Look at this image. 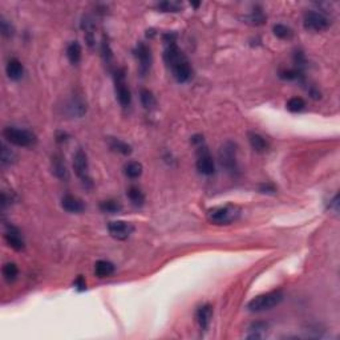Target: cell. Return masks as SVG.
<instances>
[{"mask_svg":"<svg viewBox=\"0 0 340 340\" xmlns=\"http://www.w3.org/2000/svg\"><path fill=\"white\" fill-rule=\"evenodd\" d=\"M166 48L164 52V60L168 68L171 71L174 78L178 83H186L191 77V67H190L189 60L186 58L181 49L177 47L174 41V36L171 35H165Z\"/></svg>","mask_w":340,"mask_h":340,"instance_id":"obj_1","label":"cell"},{"mask_svg":"<svg viewBox=\"0 0 340 340\" xmlns=\"http://www.w3.org/2000/svg\"><path fill=\"white\" fill-rule=\"evenodd\" d=\"M283 298H284V295H283V292L281 290L266 292V294L253 298L251 301L248 302L247 310L251 312L267 311V310H271L274 307H277L278 304H281Z\"/></svg>","mask_w":340,"mask_h":340,"instance_id":"obj_2","label":"cell"},{"mask_svg":"<svg viewBox=\"0 0 340 340\" xmlns=\"http://www.w3.org/2000/svg\"><path fill=\"white\" fill-rule=\"evenodd\" d=\"M241 215V209L234 205H225L209 210L208 219L214 225H230Z\"/></svg>","mask_w":340,"mask_h":340,"instance_id":"obj_3","label":"cell"},{"mask_svg":"<svg viewBox=\"0 0 340 340\" xmlns=\"http://www.w3.org/2000/svg\"><path fill=\"white\" fill-rule=\"evenodd\" d=\"M3 136L10 144L20 148H31L36 144V136L34 133L20 128L7 127L3 131Z\"/></svg>","mask_w":340,"mask_h":340,"instance_id":"obj_4","label":"cell"},{"mask_svg":"<svg viewBox=\"0 0 340 340\" xmlns=\"http://www.w3.org/2000/svg\"><path fill=\"white\" fill-rule=\"evenodd\" d=\"M219 162L222 168L226 169L228 173H237L238 171V161H237V145L234 142H225L221 151H219Z\"/></svg>","mask_w":340,"mask_h":340,"instance_id":"obj_5","label":"cell"},{"mask_svg":"<svg viewBox=\"0 0 340 340\" xmlns=\"http://www.w3.org/2000/svg\"><path fill=\"white\" fill-rule=\"evenodd\" d=\"M303 25L307 31L312 32H321L330 28L331 20L326 15L318 12V11H307L303 18Z\"/></svg>","mask_w":340,"mask_h":340,"instance_id":"obj_6","label":"cell"},{"mask_svg":"<svg viewBox=\"0 0 340 340\" xmlns=\"http://www.w3.org/2000/svg\"><path fill=\"white\" fill-rule=\"evenodd\" d=\"M73 169H75V173L84 185H88V186L92 185V180H91V175H89V165H88L87 154H85V151L83 149H78L73 156Z\"/></svg>","mask_w":340,"mask_h":340,"instance_id":"obj_7","label":"cell"},{"mask_svg":"<svg viewBox=\"0 0 340 340\" xmlns=\"http://www.w3.org/2000/svg\"><path fill=\"white\" fill-rule=\"evenodd\" d=\"M114 84H116V96L120 105L124 108H128L132 102V93L129 87H128L127 80H125V73H124L122 69L116 72Z\"/></svg>","mask_w":340,"mask_h":340,"instance_id":"obj_8","label":"cell"},{"mask_svg":"<svg viewBox=\"0 0 340 340\" xmlns=\"http://www.w3.org/2000/svg\"><path fill=\"white\" fill-rule=\"evenodd\" d=\"M197 169L201 174L213 175L215 173V165L214 161L210 156L208 148L201 144L198 145V157H197Z\"/></svg>","mask_w":340,"mask_h":340,"instance_id":"obj_9","label":"cell"},{"mask_svg":"<svg viewBox=\"0 0 340 340\" xmlns=\"http://www.w3.org/2000/svg\"><path fill=\"white\" fill-rule=\"evenodd\" d=\"M133 226L129 222L125 221H113L108 225V231L112 235L114 239L118 241H125L132 235L133 233Z\"/></svg>","mask_w":340,"mask_h":340,"instance_id":"obj_10","label":"cell"},{"mask_svg":"<svg viewBox=\"0 0 340 340\" xmlns=\"http://www.w3.org/2000/svg\"><path fill=\"white\" fill-rule=\"evenodd\" d=\"M134 54H136L137 60L140 63V73H141L142 76H145L146 73L149 72V69L151 67V61H153L151 48L145 43H138Z\"/></svg>","mask_w":340,"mask_h":340,"instance_id":"obj_11","label":"cell"},{"mask_svg":"<svg viewBox=\"0 0 340 340\" xmlns=\"http://www.w3.org/2000/svg\"><path fill=\"white\" fill-rule=\"evenodd\" d=\"M4 238L5 241H7V243H8V246L14 248V250H16V251H20V250L24 248V239L21 237L19 230L16 227H14V226L7 228V231H5L4 234Z\"/></svg>","mask_w":340,"mask_h":340,"instance_id":"obj_12","label":"cell"},{"mask_svg":"<svg viewBox=\"0 0 340 340\" xmlns=\"http://www.w3.org/2000/svg\"><path fill=\"white\" fill-rule=\"evenodd\" d=\"M213 318V307L211 304H204L197 310V323L199 328L202 331H206L209 328Z\"/></svg>","mask_w":340,"mask_h":340,"instance_id":"obj_13","label":"cell"},{"mask_svg":"<svg viewBox=\"0 0 340 340\" xmlns=\"http://www.w3.org/2000/svg\"><path fill=\"white\" fill-rule=\"evenodd\" d=\"M61 205H63V209L65 210V211L72 214L81 213V211H84V209H85L83 201L80 198H77V197H75V195H65L63 198Z\"/></svg>","mask_w":340,"mask_h":340,"instance_id":"obj_14","label":"cell"},{"mask_svg":"<svg viewBox=\"0 0 340 340\" xmlns=\"http://www.w3.org/2000/svg\"><path fill=\"white\" fill-rule=\"evenodd\" d=\"M5 72H7V76L14 80V81H18L20 78L23 77V73H24V68L20 63L18 58H11L7 67H5Z\"/></svg>","mask_w":340,"mask_h":340,"instance_id":"obj_15","label":"cell"},{"mask_svg":"<svg viewBox=\"0 0 340 340\" xmlns=\"http://www.w3.org/2000/svg\"><path fill=\"white\" fill-rule=\"evenodd\" d=\"M268 324L264 321H255L247 328V339H262L267 335Z\"/></svg>","mask_w":340,"mask_h":340,"instance_id":"obj_16","label":"cell"},{"mask_svg":"<svg viewBox=\"0 0 340 340\" xmlns=\"http://www.w3.org/2000/svg\"><path fill=\"white\" fill-rule=\"evenodd\" d=\"M248 142L257 153H264L268 149V144L264 140V137L261 136L259 133H255V132L248 133Z\"/></svg>","mask_w":340,"mask_h":340,"instance_id":"obj_17","label":"cell"},{"mask_svg":"<svg viewBox=\"0 0 340 340\" xmlns=\"http://www.w3.org/2000/svg\"><path fill=\"white\" fill-rule=\"evenodd\" d=\"M116 267L112 262L109 261H97L94 264V274L98 278H108L114 272Z\"/></svg>","mask_w":340,"mask_h":340,"instance_id":"obj_18","label":"cell"},{"mask_svg":"<svg viewBox=\"0 0 340 340\" xmlns=\"http://www.w3.org/2000/svg\"><path fill=\"white\" fill-rule=\"evenodd\" d=\"M52 169H54L55 175L58 177L60 180H68V170H67L63 157L55 156L52 158Z\"/></svg>","mask_w":340,"mask_h":340,"instance_id":"obj_19","label":"cell"},{"mask_svg":"<svg viewBox=\"0 0 340 340\" xmlns=\"http://www.w3.org/2000/svg\"><path fill=\"white\" fill-rule=\"evenodd\" d=\"M109 146L111 149L120 154H124V156H129L132 153V146L128 145L127 142L121 141L118 138H113V137H109Z\"/></svg>","mask_w":340,"mask_h":340,"instance_id":"obj_20","label":"cell"},{"mask_svg":"<svg viewBox=\"0 0 340 340\" xmlns=\"http://www.w3.org/2000/svg\"><path fill=\"white\" fill-rule=\"evenodd\" d=\"M67 57L71 61V64H77L81 60V47L77 41H72L67 48Z\"/></svg>","mask_w":340,"mask_h":340,"instance_id":"obj_21","label":"cell"},{"mask_svg":"<svg viewBox=\"0 0 340 340\" xmlns=\"http://www.w3.org/2000/svg\"><path fill=\"white\" fill-rule=\"evenodd\" d=\"M128 197L134 206H142L145 202V195L137 186H131L128 189Z\"/></svg>","mask_w":340,"mask_h":340,"instance_id":"obj_22","label":"cell"},{"mask_svg":"<svg viewBox=\"0 0 340 340\" xmlns=\"http://www.w3.org/2000/svg\"><path fill=\"white\" fill-rule=\"evenodd\" d=\"M122 206L118 201H114V199H107V201H102L100 204V210L102 213L108 214H116L118 211H121Z\"/></svg>","mask_w":340,"mask_h":340,"instance_id":"obj_23","label":"cell"},{"mask_svg":"<svg viewBox=\"0 0 340 340\" xmlns=\"http://www.w3.org/2000/svg\"><path fill=\"white\" fill-rule=\"evenodd\" d=\"M124 170H125L127 177H129L132 180H134V178H138V177L142 174V165L140 162L132 161V162H128L127 165H125V168H124Z\"/></svg>","mask_w":340,"mask_h":340,"instance_id":"obj_24","label":"cell"},{"mask_svg":"<svg viewBox=\"0 0 340 340\" xmlns=\"http://www.w3.org/2000/svg\"><path fill=\"white\" fill-rule=\"evenodd\" d=\"M140 100H141L142 107L145 109H153L157 105L156 97L153 96V93L149 89H141L140 92Z\"/></svg>","mask_w":340,"mask_h":340,"instance_id":"obj_25","label":"cell"},{"mask_svg":"<svg viewBox=\"0 0 340 340\" xmlns=\"http://www.w3.org/2000/svg\"><path fill=\"white\" fill-rule=\"evenodd\" d=\"M18 274H19V270H18V266L15 263H5L3 266V277L8 283L16 281Z\"/></svg>","mask_w":340,"mask_h":340,"instance_id":"obj_26","label":"cell"},{"mask_svg":"<svg viewBox=\"0 0 340 340\" xmlns=\"http://www.w3.org/2000/svg\"><path fill=\"white\" fill-rule=\"evenodd\" d=\"M306 108V102L302 97H292L287 102V109L292 113L302 112Z\"/></svg>","mask_w":340,"mask_h":340,"instance_id":"obj_27","label":"cell"},{"mask_svg":"<svg viewBox=\"0 0 340 340\" xmlns=\"http://www.w3.org/2000/svg\"><path fill=\"white\" fill-rule=\"evenodd\" d=\"M182 8V3L180 1H162L158 4V10H161L162 12H178V11Z\"/></svg>","mask_w":340,"mask_h":340,"instance_id":"obj_28","label":"cell"},{"mask_svg":"<svg viewBox=\"0 0 340 340\" xmlns=\"http://www.w3.org/2000/svg\"><path fill=\"white\" fill-rule=\"evenodd\" d=\"M272 31H274V35H275L277 38H279V39L286 40L290 39L292 36V31L284 24H275L274 25V28H272Z\"/></svg>","mask_w":340,"mask_h":340,"instance_id":"obj_29","label":"cell"},{"mask_svg":"<svg viewBox=\"0 0 340 340\" xmlns=\"http://www.w3.org/2000/svg\"><path fill=\"white\" fill-rule=\"evenodd\" d=\"M16 156L12 151H10L5 145H1V154H0V161H1V165H11L15 161Z\"/></svg>","mask_w":340,"mask_h":340,"instance_id":"obj_30","label":"cell"},{"mask_svg":"<svg viewBox=\"0 0 340 340\" xmlns=\"http://www.w3.org/2000/svg\"><path fill=\"white\" fill-rule=\"evenodd\" d=\"M248 20L253 23V24L255 25H261L264 23V20H266V16L263 15L262 11H253L251 12V15L248 16Z\"/></svg>","mask_w":340,"mask_h":340,"instance_id":"obj_31","label":"cell"},{"mask_svg":"<svg viewBox=\"0 0 340 340\" xmlns=\"http://www.w3.org/2000/svg\"><path fill=\"white\" fill-rule=\"evenodd\" d=\"M281 77L284 80H299L302 77V73L299 69H288V71L281 72Z\"/></svg>","mask_w":340,"mask_h":340,"instance_id":"obj_32","label":"cell"},{"mask_svg":"<svg viewBox=\"0 0 340 340\" xmlns=\"http://www.w3.org/2000/svg\"><path fill=\"white\" fill-rule=\"evenodd\" d=\"M0 25H1V34L4 35V36H11L12 35V27H11V24H8V21L4 19H1V23H0Z\"/></svg>","mask_w":340,"mask_h":340,"instance_id":"obj_33","label":"cell"},{"mask_svg":"<svg viewBox=\"0 0 340 340\" xmlns=\"http://www.w3.org/2000/svg\"><path fill=\"white\" fill-rule=\"evenodd\" d=\"M75 287L77 288V290H80V291H84L85 288H87V284H85V281H84L83 278L78 277L76 281H75Z\"/></svg>","mask_w":340,"mask_h":340,"instance_id":"obj_34","label":"cell"},{"mask_svg":"<svg viewBox=\"0 0 340 340\" xmlns=\"http://www.w3.org/2000/svg\"><path fill=\"white\" fill-rule=\"evenodd\" d=\"M261 191L262 193H274L275 191V188L272 185H262L261 186Z\"/></svg>","mask_w":340,"mask_h":340,"instance_id":"obj_35","label":"cell"}]
</instances>
